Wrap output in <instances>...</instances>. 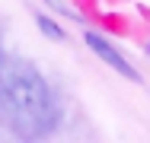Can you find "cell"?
<instances>
[{"instance_id": "cell-1", "label": "cell", "mask_w": 150, "mask_h": 143, "mask_svg": "<svg viewBox=\"0 0 150 143\" xmlns=\"http://www.w3.org/2000/svg\"><path fill=\"white\" fill-rule=\"evenodd\" d=\"M3 102L13 130L26 140L45 137L54 127L58 108L51 89L32 64H13L3 70Z\"/></svg>"}, {"instance_id": "cell-2", "label": "cell", "mask_w": 150, "mask_h": 143, "mask_svg": "<svg viewBox=\"0 0 150 143\" xmlns=\"http://www.w3.org/2000/svg\"><path fill=\"white\" fill-rule=\"evenodd\" d=\"M86 45H90V51L93 54H99V60H105L112 70H118V73H125L128 80H134V83H141V73L125 60V57L115 51V45L112 41H105L102 35H96V32H86Z\"/></svg>"}, {"instance_id": "cell-3", "label": "cell", "mask_w": 150, "mask_h": 143, "mask_svg": "<svg viewBox=\"0 0 150 143\" xmlns=\"http://www.w3.org/2000/svg\"><path fill=\"white\" fill-rule=\"evenodd\" d=\"M35 22H38V29H42L48 38H54V41H64V29H61V26H54L48 16H35Z\"/></svg>"}, {"instance_id": "cell-4", "label": "cell", "mask_w": 150, "mask_h": 143, "mask_svg": "<svg viewBox=\"0 0 150 143\" xmlns=\"http://www.w3.org/2000/svg\"><path fill=\"white\" fill-rule=\"evenodd\" d=\"M147 51H150V48H147Z\"/></svg>"}]
</instances>
